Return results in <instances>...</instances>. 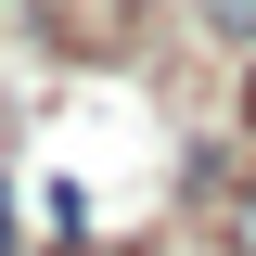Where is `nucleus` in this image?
I'll return each instance as SVG.
<instances>
[{"instance_id": "f257e3e1", "label": "nucleus", "mask_w": 256, "mask_h": 256, "mask_svg": "<svg viewBox=\"0 0 256 256\" xmlns=\"http://www.w3.org/2000/svg\"><path fill=\"white\" fill-rule=\"evenodd\" d=\"M205 13H218V26H230V38H256V0H205Z\"/></svg>"}, {"instance_id": "f03ea898", "label": "nucleus", "mask_w": 256, "mask_h": 256, "mask_svg": "<svg viewBox=\"0 0 256 256\" xmlns=\"http://www.w3.org/2000/svg\"><path fill=\"white\" fill-rule=\"evenodd\" d=\"M244 256H256V205H244Z\"/></svg>"}]
</instances>
